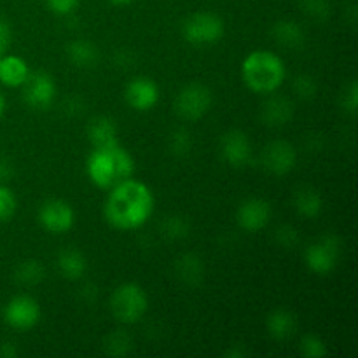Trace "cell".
Wrapping results in <instances>:
<instances>
[{
	"label": "cell",
	"instance_id": "obj_36",
	"mask_svg": "<svg viewBox=\"0 0 358 358\" xmlns=\"http://www.w3.org/2000/svg\"><path fill=\"white\" fill-rule=\"evenodd\" d=\"M13 175H14L13 163H10L7 157L0 156V182L10 180V178H13Z\"/></svg>",
	"mask_w": 358,
	"mask_h": 358
},
{
	"label": "cell",
	"instance_id": "obj_8",
	"mask_svg": "<svg viewBox=\"0 0 358 358\" xmlns=\"http://www.w3.org/2000/svg\"><path fill=\"white\" fill-rule=\"evenodd\" d=\"M3 322L14 331H30L41 320V306L37 301L27 294L13 297L3 308Z\"/></svg>",
	"mask_w": 358,
	"mask_h": 358
},
{
	"label": "cell",
	"instance_id": "obj_26",
	"mask_svg": "<svg viewBox=\"0 0 358 358\" xmlns=\"http://www.w3.org/2000/svg\"><path fill=\"white\" fill-rule=\"evenodd\" d=\"M192 145V136L191 133L187 131L185 128H177L170 133L168 136V150L171 152V156L175 157H185L191 154Z\"/></svg>",
	"mask_w": 358,
	"mask_h": 358
},
{
	"label": "cell",
	"instance_id": "obj_22",
	"mask_svg": "<svg viewBox=\"0 0 358 358\" xmlns=\"http://www.w3.org/2000/svg\"><path fill=\"white\" fill-rule=\"evenodd\" d=\"M66 58L77 69H93L100 59L96 44L86 38H76L66 45Z\"/></svg>",
	"mask_w": 358,
	"mask_h": 358
},
{
	"label": "cell",
	"instance_id": "obj_12",
	"mask_svg": "<svg viewBox=\"0 0 358 358\" xmlns=\"http://www.w3.org/2000/svg\"><path fill=\"white\" fill-rule=\"evenodd\" d=\"M297 152L294 145L287 140L269 142L261 152V164L268 173L283 177L296 168Z\"/></svg>",
	"mask_w": 358,
	"mask_h": 358
},
{
	"label": "cell",
	"instance_id": "obj_9",
	"mask_svg": "<svg viewBox=\"0 0 358 358\" xmlns=\"http://www.w3.org/2000/svg\"><path fill=\"white\" fill-rule=\"evenodd\" d=\"M38 222L48 233L65 234L73 227L76 213L65 199H48L38 208Z\"/></svg>",
	"mask_w": 358,
	"mask_h": 358
},
{
	"label": "cell",
	"instance_id": "obj_6",
	"mask_svg": "<svg viewBox=\"0 0 358 358\" xmlns=\"http://www.w3.org/2000/svg\"><path fill=\"white\" fill-rule=\"evenodd\" d=\"M224 20L215 13H194L182 23V37L191 45H212L224 37Z\"/></svg>",
	"mask_w": 358,
	"mask_h": 358
},
{
	"label": "cell",
	"instance_id": "obj_27",
	"mask_svg": "<svg viewBox=\"0 0 358 358\" xmlns=\"http://www.w3.org/2000/svg\"><path fill=\"white\" fill-rule=\"evenodd\" d=\"M299 352L301 355L306 358H322V357H327L329 350L320 336L304 334L303 339H301Z\"/></svg>",
	"mask_w": 358,
	"mask_h": 358
},
{
	"label": "cell",
	"instance_id": "obj_18",
	"mask_svg": "<svg viewBox=\"0 0 358 358\" xmlns=\"http://www.w3.org/2000/svg\"><path fill=\"white\" fill-rule=\"evenodd\" d=\"M266 329L271 339L275 341H287L292 338L297 331V318L296 315L285 308H278V310L271 311L266 318Z\"/></svg>",
	"mask_w": 358,
	"mask_h": 358
},
{
	"label": "cell",
	"instance_id": "obj_2",
	"mask_svg": "<svg viewBox=\"0 0 358 358\" xmlns=\"http://www.w3.org/2000/svg\"><path fill=\"white\" fill-rule=\"evenodd\" d=\"M86 173L91 184L108 191L133 177L135 159L119 142L107 147H93L86 159Z\"/></svg>",
	"mask_w": 358,
	"mask_h": 358
},
{
	"label": "cell",
	"instance_id": "obj_1",
	"mask_svg": "<svg viewBox=\"0 0 358 358\" xmlns=\"http://www.w3.org/2000/svg\"><path fill=\"white\" fill-rule=\"evenodd\" d=\"M103 215L112 227L119 231H135L145 226L154 213V194L143 182L128 178L108 189Z\"/></svg>",
	"mask_w": 358,
	"mask_h": 358
},
{
	"label": "cell",
	"instance_id": "obj_21",
	"mask_svg": "<svg viewBox=\"0 0 358 358\" xmlns=\"http://www.w3.org/2000/svg\"><path fill=\"white\" fill-rule=\"evenodd\" d=\"M56 266H58V271L62 273L63 278L77 282L86 275L87 259L77 248H63L56 257Z\"/></svg>",
	"mask_w": 358,
	"mask_h": 358
},
{
	"label": "cell",
	"instance_id": "obj_5",
	"mask_svg": "<svg viewBox=\"0 0 358 358\" xmlns=\"http://www.w3.org/2000/svg\"><path fill=\"white\" fill-rule=\"evenodd\" d=\"M343 254V240L341 236L334 233H327L320 240L313 241L304 250V262L308 269L315 275L327 276L338 266Z\"/></svg>",
	"mask_w": 358,
	"mask_h": 358
},
{
	"label": "cell",
	"instance_id": "obj_34",
	"mask_svg": "<svg viewBox=\"0 0 358 358\" xmlns=\"http://www.w3.org/2000/svg\"><path fill=\"white\" fill-rule=\"evenodd\" d=\"M343 108H345L348 114L355 115L357 114V105H358V86L355 80L348 84L343 91Z\"/></svg>",
	"mask_w": 358,
	"mask_h": 358
},
{
	"label": "cell",
	"instance_id": "obj_28",
	"mask_svg": "<svg viewBox=\"0 0 358 358\" xmlns=\"http://www.w3.org/2000/svg\"><path fill=\"white\" fill-rule=\"evenodd\" d=\"M161 233L166 238H170V240H182V238L187 236L189 224L184 217H166V219L161 222Z\"/></svg>",
	"mask_w": 358,
	"mask_h": 358
},
{
	"label": "cell",
	"instance_id": "obj_24",
	"mask_svg": "<svg viewBox=\"0 0 358 358\" xmlns=\"http://www.w3.org/2000/svg\"><path fill=\"white\" fill-rule=\"evenodd\" d=\"M101 348H103L105 355L108 357H128L135 348V343L128 332L117 329V331H112L105 336Z\"/></svg>",
	"mask_w": 358,
	"mask_h": 358
},
{
	"label": "cell",
	"instance_id": "obj_7",
	"mask_svg": "<svg viewBox=\"0 0 358 358\" xmlns=\"http://www.w3.org/2000/svg\"><path fill=\"white\" fill-rule=\"evenodd\" d=\"M212 101V91L208 86L201 83H191L178 91L173 105L178 117L196 122L208 114Z\"/></svg>",
	"mask_w": 358,
	"mask_h": 358
},
{
	"label": "cell",
	"instance_id": "obj_11",
	"mask_svg": "<svg viewBox=\"0 0 358 358\" xmlns=\"http://www.w3.org/2000/svg\"><path fill=\"white\" fill-rule=\"evenodd\" d=\"M220 156L231 168H245L252 163L254 147L243 129H229L220 138Z\"/></svg>",
	"mask_w": 358,
	"mask_h": 358
},
{
	"label": "cell",
	"instance_id": "obj_16",
	"mask_svg": "<svg viewBox=\"0 0 358 358\" xmlns=\"http://www.w3.org/2000/svg\"><path fill=\"white\" fill-rule=\"evenodd\" d=\"M173 271L180 283L187 287H198L205 280V262L199 255L187 252L175 259Z\"/></svg>",
	"mask_w": 358,
	"mask_h": 358
},
{
	"label": "cell",
	"instance_id": "obj_3",
	"mask_svg": "<svg viewBox=\"0 0 358 358\" xmlns=\"http://www.w3.org/2000/svg\"><path fill=\"white\" fill-rule=\"evenodd\" d=\"M241 79L254 93L271 94L285 83L287 66L276 52L257 49L241 63Z\"/></svg>",
	"mask_w": 358,
	"mask_h": 358
},
{
	"label": "cell",
	"instance_id": "obj_38",
	"mask_svg": "<svg viewBox=\"0 0 358 358\" xmlns=\"http://www.w3.org/2000/svg\"><path fill=\"white\" fill-rule=\"evenodd\" d=\"M17 348L13 345V343H3L2 346H0V357L3 358H16L17 357Z\"/></svg>",
	"mask_w": 358,
	"mask_h": 358
},
{
	"label": "cell",
	"instance_id": "obj_17",
	"mask_svg": "<svg viewBox=\"0 0 358 358\" xmlns=\"http://www.w3.org/2000/svg\"><path fill=\"white\" fill-rule=\"evenodd\" d=\"M292 206L296 213L304 219H317L324 210V198L320 192L311 185H303L296 189L292 196Z\"/></svg>",
	"mask_w": 358,
	"mask_h": 358
},
{
	"label": "cell",
	"instance_id": "obj_14",
	"mask_svg": "<svg viewBox=\"0 0 358 358\" xmlns=\"http://www.w3.org/2000/svg\"><path fill=\"white\" fill-rule=\"evenodd\" d=\"M124 100L136 112L152 110L159 101V87L149 77L138 76L126 84Z\"/></svg>",
	"mask_w": 358,
	"mask_h": 358
},
{
	"label": "cell",
	"instance_id": "obj_19",
	"mask_svg": "<svg viewBox=\"0 0 358 358\" xmlns=\"http://www.w3.org/2000/svg\"><path fill=\"white\" fill-rule=\"evenodd\" d=\"M271 35L282 48L299 51L306 44V31L292 20H280L273 24Z\"/></svg>",
	"mask_w": 358,
	"mask_h": 358
},
{
	"label": "cell",
	"instance_id": "obj_23",
	"mask_svg": "<svg viewBox=\"0 0 358 358\" xmlns=\"http://www.w3.org/2000/svg\"><path fill=\"white\" fill-rule=\"evenodd\" d=\"M87 140L93 147H107L117 143V126L114 119L98 115L87 124Z\"/></svg>",
	"mask_w": 358,
	"mask_h": 358
},
{
	"label": "cell",
	"instance_id": "obj_25",
	"mask_svg": "<svg viewBox=\"0 0 358 358\" xmlns=\"http://www.w3.org/2000/svg\"><path fill=\"white\" fill-rule=\"evenodd\" d=\"M44 266L37 259H27L21 261L14 269V280L17 285L23 287H35L44 280Z\"/></svg>",
	"mask_w": 358,
	"mask_h": 358
},
{
	"label": "cell",
	"instance_id": "obj_32",
	"mask_svg": "<svg viewBox=\"0 0 358 358\" xmlns=\"http://www.w3.org/2000/svg\"><path fill=\"white\" fill-rule=\"evenodd\" d=\"M275 240L278 241L280 247L283 248H294L299 243V233H297L296 227L289 226V224H283L276 229Z\"/></svg>",
	"mask_w": 358,
	"mask_h": 358
},
{
	"label": "cell",
	"instance_id": "obj_4",
	"mask_svg": "<svg viewBox=\"0 0 358 358\" xmlns=\"http://www.w3.org/2000/svg\"><path fill=\"white\" fill-rule=\"evenodd\" d=\"M110 311L117 322L124 325L138 324L149 310V297L138 283H122L112 292Z\"/></svg>",
	"mask_w": 358,
	"mask_h": 358
},
{
	"label": "cell",
	"instance_id": "obj_30",
	"mask_svg": "<svg viewBox=\"0 0 358 358\" xmlns=\"http://www.w3.org/2000/svg\"><path fill=\"white\" fill-rule=\"evenodd\" d=\"M301 9L317 21H325L331 16V3L329 0H301Z\"/></svg>",
	"mask_w": 358,
	"mask_h": 358
},
{
	"label": "cell",
	"instance_id": "obj_35",
	"mask_svg": "<svg viewBox=\"0 0 358 358\" xmlns=\"http://www.w3.org/2000/svg\"><path fill=\"white\" fill-rule=\"evenodd\" d=\"M13 42V30H10L9 21L0 17V56L6 55Z\"/></svg>",
	"mask_w": 358,
	"mask_h": 358
},
{
	"label": "cell",
	"instance_id": "obj_29",
	"mask_svg": "<svg viewBox=\"0 0 358 358\" xmlns=\"http://www.w3.org/2000/svg\"><path fill=\"white\" fill-rule=\"evenodd\" d=\"M292 90L301 100H313L318 94V83L315 80L313 76H310V73H299V76L294 79Z\"/></svg>",
	"mask_w": 358,
	"mask_h": 358
},
{
	"label": "cell",
	"instance_id": "obj_33",
	"mask_svg": "<svg viewBox=\"0 0 358 358\" xmlns=\"http://www.w3.org/2000/svg\"><path fill=\"white\" fill-rule=\"evenodd\" d=\"M45 7L56 16H70L79 7L80 0H44Z\"/></svg>",
	"mask_w": 358,
	"mask_h": 358
},
{
	"label": "cell",
	"instance_id": "obj_20",
	"mask_svg": "<svg viewBox=\"0 0 358 358\" xmlns=\"http://www.w3.org/2000/svg\"><path fill=\"white\" fill-rule=\"evenodd\" d=\"M30 76L28 63L21 56H0V83L7 87H21Z\"/></svg>",
	"mask_w": 358,
	"mask_h": 358
},
{
	"label": "cell",
	"instance_id": "obj_10",
	"mask_svg": "<svg viewBox=\"0 0 358 358\" xmlns=\"http://www.w3.org/2000/svg\"><path fill=\"white\" fill-rule=\"evenodd\" d=\"M21 87L24 103L34 110H48L55 103L56 84L48 72L30 73Z\"/></svg>",
	"mask_w": 358,
	"mask_h": 358
},
{
	"label": "cell",
	"instance_id": "obj_40",
	"mask_svg": "<svg viewBox=\"0 0 358 358\" xmlns=\"http://www.w3.org/2000/svg\"><path fill=\"white\" fill-rule=\"evenodd\" d=\"M3 112H6V96L0 93V119H2Z\"/></svg>",
	"mask_w": 358,
	"mask_h": 358
},
{
	"label": "cell",
	"instance_id": "obj_39",
	"mask_svg": "<svg viewBox=\"0 0 358 358\" xmlns=\"http://www.w3.org/2000/svg\"><path fill=\"white\" fill-rule=\"evenodd\" d=\"M108 2H110L112 6L124 7V6H129V3H133V2H135V0H108Z\"/></svg>",
	"mask_w": 358,
	"mask_h": 358
},
{
	"label": "cell",
	"instance_id": "obj_37",
	"mask_svg": "<svg viewBox=\"0 0 358 358\" xmlns=\"http://www.w3.org/2000/svg\"><path fill=\"white\" fill-rule=\"evenodd\" d=\"M248 355V350L243 345H233L229 350L224 352L226 358H245Z\"/></svg>",
	"mask_w": 358,
	"mask_h": 358
},
{
	"label": "cell",
	"instance_id": "obj_31",
	"mask_svg": "<svg viewBox=\"0 0 358 358\" xmlns=\"http://www.w3.org/2000/svg\"><path fill=\"white\" fill-rule=\"evenodd\" d=\"M17 208V199L7 185H0V222H7L14 217Z\"/></svg>",
	"mask_w": 358,
	"mask_h": 358
},
{
	"label": "cell",
	"instance_id": "obj_15",
	"mask_svg": "<svg viewBox=\"0 0 358 358\" xmlns=\"http://www.w3.org/2000/svg\"><path fill=\"white\" fill-rule=\"evenodd\" d=\"M296 114V107H294V101L289 96H283V94L271 93L262 103L261 112V121L264 122L268 128H283V126L289 124L294 119Z\"/></svg>",
	"mask_w": 358,
	"mask_h": 358
},
{
	"label": "cell",
	"instance_id": "obj_13",
	"mask_svg": "<svg viewBox=\"0 0 358 358\" xmlns=\"http://www.w3.org/2000/svg\"><path fill=\"white\" fill-rule=\"evenodd\" d=\"M273 217V206L264 198H248L240 203L236 210V224L247 233L264 229Z\"/></svg>",
	"mask_w": 358,
	"mask_h": 358
}]
</instances>
